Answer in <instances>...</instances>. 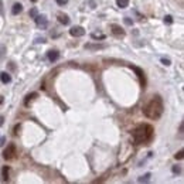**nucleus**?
I'll return each instance as SVG.
<instances>
[{
	"label": "nucleus",
	"instance_id": "412c9836",
	"mask_svg": "<svg viewBox=\"0 0 184 184\" xmlns=\"http://www.w3.org/2000/svg\"><path fill=\"white\" fill-rule=\"evenodd\" d=\"M171 170H173V173H181V167H179V166H173V168H171Z\"/></svg>",
	"mask_w": 184,
	"mask_h": 184
},
{
	"label": "nucleus",
	"instance_id": "2f4dec72",
	"mask_svg": "<svg viewBox=\"0 0 184 184\" xmlns=\"http://www.w3.org/2000/svg\"><path fill=\"white\" fill-rule=\"evenodd\" d=\"M31 1H34V3H36V1H38V0H31Z\"/></svg>",
	"mask_w": 184,
	"mask_h": 184
},
{
	"label": "nucleus",
	"instance_id": "1a4fd4ad",
	"mask_svg": "<svg viewBox=\"0 0 184 184\" xmlns=\"http://www.w3.org/2000/svg\"><path fill=\"white\" fill-rule=\"evenodd\" d=\"M9 174H10V167L9 166H4L1 168V181H7L9 180Z\"/></svg>",
	"mask_w": 184,
	"mask_h": 184
},
{
	"label": "nucleus",
	"instance_id": "c756f323",
	"mask_svg": "<svg viewBox=\"0 0 184 184\" xmlns=\"http://www.w3.org/2000/svg\"><path fill=\"white\" fill-rule=\"evenodd\" d=\"M3 145H4V137H1V139H0V146H3Z\"/></svg>",
	"mask_w": 184,
	"mask_h": 184
},
{
	"label": "nucleus",
	"instance_id": "a211bd4d",
	"mask_svg": "<svg viewBox=\"0 0 184 184\" xmlns=\"http://www.w3.org/2000/svg\"><path fill=\"white\" fill-rule=\"evenodd\" d=\"M164 23H166V24H171V23H173V17H171V16H166V17H164Z\"/></svg>",
	"mask_w": 184,
	"mask_h": 184
},
{
	"label": "nucleus",
	"instance_id": "cd10ccee",
	"mask_svg": "<svg viewBox=\"0 0 184 184\" xmlns=\"http://www.w3.org/2000/svg\"><path fill=\"white\" fill-rule=\"evenodd\" d=\"M180 136H183V122L180 123Z\"/></svg>",
	"mask_w": 184,
	"mask_h": 184
},
{
	"label": "nucleus",
	"instance_id": "4468645a",
	"mask_svg": "<svg viewBox=\"0 0 184 184\" xmlns=\"http://www.w3.org/2000/svg\"><path fill=\"white\" fill-rule=\"evenodd\" d=\"M23 11V6L20 4V3H16V4L13 6V9H11V13L16 16V14H19V13H22Z\"/></svg>",
	"mask_w": 184,
	"mask_h": 184
},
{
	"label": "nucleus",
	"instance_id": "dca6fc26",
	"mask_svg": "<svg viewBox=\"0 0 184 184\" xmlns=\"http://www.w3.org/2000/svg\"><path fill=\"white\" fill-rule=\"evenodd\" d=\"M150 176H152L150 173H146L145 176H142L140 179H139V183H147V181L150 180Z\"/></svg>",
	"mask_w": 184,
	"mask_h": 184
},
{
	"label": "nucleus",
	"instance_id": "4be33fe9",
	"mask_svg": "<svg viewBox=\"0 0 184 184\" xmlns=\"http://www.w3.org/2000/svg\"><path fill=\"white\" fill-rule=\"evenodd\" d=\"M30 16H31L33 19H34V17L37 16V9H36V7H34V9H31V10H30Z\"/></svg>",
	"mask_w": 184,
	"mask_h": 184
},
{
	"label": "nucleus",
	"instance_id": "aec40b11",
	"mask_svg": "<svg viewBox=\"0 0 184 184\" xmlns=\"http://www.w3.org/2000/svg\"><path fill=\"white\" fill-rule=\"evenodd\" d=\"M183 157H184V152H183V150H180V152L176 154V159H177V160H181Z\"/></svg>",
	"mask_w": 184,
	"mask_h": 184
},
{
	"label": "nucleus",
	"instance_id": "7c9ffc66",
	"mask_svg": "<svg viewBox=\"0 0 184 184\" xmlns=\"http://www.w3.org/2000/svg\"><path fill=\"white\" fill-rule=\"evenodd\" d=\"M3 102H4V98H3V96H0V106L3 105Z\"/></svg>",
	"mask_w": 184,
	"mask_h": 184
},
{
	"label": "nucleus",
	"instance_id": "2eb2a0df",
	"mask_svg": "<svg viewBox=\"0 0 184 184\" xmlns=\"http://www.w3.org/2000/svg\"><path fill=\"white\" fill-rule=\"evenodd\" d=\"M116 4L120 9H125V7H128V4H129V0H116Z\"/></svg>",
	"mask_w": 184,
	"mask_h": 184
},
{
	"label": "nucleus",
	"instance_id": "f03ea898",
	"mask_svg": "<svg viewBox=\"0 0 184 184\" xmlns=\"http://www.w3.org/2000/svg\"><path fill=\"white\" fill-rule=\"evenodd\" d=\"M163 109H164L163 108V99L159 96V95H156V96H153L152 99L149 101V103L143 108V114H145V116L149 118V119L157 120L163 115Z\"/></svg>",
	"mask_w": 184,
	"mask_h": 184
},
{
	"label": "nucleus",
	"instance_id": "20e7f679",
	"mask_svg": "<svg viewBox=\"0 0 184 184\" xmlns=\"http://www.w3.org/2000/svg\"><path fill=\"white\" fill-rule=\"evenodd\" d=\"M34 20H36V24H37L40 28H47L48 26V22H47V17L43 16V14H40V16H36L34 17Z\"/></svg>",
	"mask_w": 184,
	"mask_h": 184
},
{
	"label": "nucleus",
	"instance_id": "f3484780",
	"mask_svg": "<svg viewBox=\"0 0 184 184\" xmlns=\"http://www.w3.org/2000/svg\"><path fill=\"white\" fill-rule=\"evenodd\" d=\"M91 37L93 38V40H105L106 36H105V34H95V33H93V34H91Z\"/></svg>",
	"mask_w": 184,
	"mask_h": 184
},
{
	"label": "nucleus",
	"instance_id": "7ed1b4c3",
	"mask_svg": "<svg viewBox=\"0 0 184 184\" xmlns=\"http://www.w3.org/2000/svg\"><path fill=\"white\" fill-rule=\"evenodd\" d=\"M17 154V150H16V145H9V146L4 149V152H3V157H4L6 160H13Z\"/></svg>",
	"mask_w": 184,
	"mask_h": 184
},
{
	"label": "nucleus",
	"instance_id": "6e6552de",
	"mask_svg": "<svg viewBox=\"0 0 184 184\" xmlns=\"http://www.w3.org/2000/svg\"><path fill=\"white\" fill-rule=\"evenodd\" d=\"M47 58H48L51 62H55V61L60 58V53H58L57 50H50L48 53H47Z\"/></svg>",
	"mask_w": 184,
	"mask_h": 184
},
{
	"label": "nucleus",
	"instance_id": "0eeeda50",
	"mask_svg": "<svg viewBox=\"0 0 184 184\" xmlns=\"http://www.w3.org/2000/svg\"><path fill=\"white\" fill-rule=\"evenodd\" d=\"M111 28H112V34L114 36H116V37H125V30L120 27L119 24H112Z\"/></svg>",
	"mask_w": 184,
	"mask_h": 184
},
{
	"label": "nucleus",
	"instance_id": "b1692460",
	"mask_svg": "<svg viewBox=\"0 0 184 184\" xmlns=\"http://www.w3.org/2000/svg\"><path fill=\"white\" fill-rule=\"evenodd\" d=\"M162 64L167 67V65H170V60H167V58H162Z\"/></svg>",
	"mask_w": 184,
	"mask_h": 184
},
{
	"label": "nucleus",
	"instance_id": "f257e3e1",
	"mask_svg": "<svg viewBox=\"0 0 184 184\" xmlns=\"http://www.w3.org/2000/svg\"><path fill=\"white\" fill-rule=\"evenodd\" d=\"M153 135H154V130H153V126L149 123H142L139 125L135 130H133V142L136 145H147L150 143L153 139Z\"/></svg>",
	"mask_w": 184,
	"mask_h": 184
},
{
	"label": "nucleus",
	"instance_id": "f8f14e48",
	"mask_svg": "<svg viewBox=\"0 0 184 184\" xmlns=\"http://www.w3.org/2000/svg\"><path fill=\"white\" fill-rule=\"evenodd\" d=\"M0 81L3 82V84H9L11 81V76L9 72H1L0 74Z\"/></svg>",
	"mask_w": 184,
	"mask_h": 184
},
{
	"label": "nucleus",
	"instance_id": "a878e982",
	"mask_svg": "<svg viewBox=\"0 0 184 184\" xmlns=\"http://www.w3.org/2000/svg\"><path fill=\"white\" fill-rule=\"evenodd\" d=\"M36 43H45V38L41 37V38H36Z\"/></svg>",
	"mask_w": 184,
	"mask_h": 184
},
{
	"label": "nucleus",
	"instance_id": "39448f33",
	"mask_svg": "<svg viewBox=\"0 0 184 184\" xmlns=\"http://www.w3.org/2000/svg\"><path fill=\"white\" fill-rule=\"evenodd\" d=\"M70 34L72 37H82L85 34V28L81 27V26H75V27H72L70 30Z\"/></svg>",
	"mask_w": 184,
	"mask_h": 184
},
{
	"label": "nucleus",
	"instance_id": "5701e85b",
	"mask_svg": "<svg viewBox=\"0 0 184 184\" xmlns=\"http://www.w3.org/2000/svg\"><path fill=\"white\" fill-rule=\"evenodd\" d=\"M4 47H3V45H0V60H1V58H3V55H4Z\"/></svg>",
	"mask_w": 184,
	"mask_h": 184
},
{
	"label": "nucleus",
	"instance_id": "6ab92c4d",
	"mask_svg": "<svg viewBox=\"0 0 184 184\" xmlns=\"http://www.w3.org/2000/svg\"><path fill=\"white\" fill-rule=\"evenodd\" d=\"M20 129H22V126H20V125H16V126H14V132H13V135L17 136L19 135V132H20Z\"/></svg>",
	"mask_w": 184,
	"mask_h": 184
},
{
	"label": "nucleus",
	"instance_id": "c85d7f7f",
	"mask_svg": "<svg viewBox=\"0 0 184 184\" xmlns=\"http://www.w3.org/2000/svg\"><path fill=\"white\" fill-rule=\"evenodd\" d=\"M3 123H4V118H3V116H0V126H1Z\"/></svg>",
	"mask_w": 184,
	"mask_h": 184
},
{
	"label": "nucleus",
	"instance_id": "ddd939ff",
	"mask_svg": "<svg viewBox=\"0 0 184 184\" xmlns=\"http://www.w3.org/2000/svg\"><path fill=\"white\" fill-rule=\"evenodd\" d=\"M38 96L37 92H31V93H28L27 96H26V99H24V105L26 106H28V103H30V101H33V99H36V98Z\"/></svg>",
	"mask_w": 184,
	"mask_h": 184
},
{
	"label": "nucleus",
	"instance_id": "9d476101",
	"mask_svg": "<svg viewBox=\"0 0 184 184\" xmlns=\"http://www.w3.org/2000/svg\"><path fill=\"white\" fill-rule=\"evenodd\" d=\"M85 48L87 50H103L106 48L105 44H85Z\"/></svg>",
	"mask_w": 184,
	"mask_h": 184
},
{
	"label": "nucleus",
	"instance_id": "bb28decb",
	"mask_svg": "<svg viewBox=\"0 0 184 184\" xmlns=\"http://www.w3.org/2000/svg\"><path fill=\"white\" fill-rule=\"evenodd\" d=\"M67 1H68V0H57V3H58L60 6H64Z\"/></svg>",
	"mask_w": 184,
	"mask_h": 184
},
{
	"label": "nucleus",
	"instance_id": "9b49d317",
	"mask_svg": "<svg viewBox=\"0 0 184 184\" xmlns=\"http://www.w3.org/2000/svg\"><path fill=\"white\" fill-rule=\"evenodd\" d=\"M58 22H60L61 24H64V26H68V24H70V17L67 16V14L60 13V14H58Z\"/></svg>",
	"mask_w": 184,
	"mask_h": 184
},
{
	"label": "nucleus",
	"instance_id": "393cba45",
	"mask_svg": "<svg viewBox=\"0 0 184 184\" xmlns=\"http://www.w3.org/2000/svg\"><path fill=\"white\" fill-rule=\"evenodd\" d=\"M125 23H126V24H128V26H132V24H133V22H132V20H130L129 17H125Z\"/></svg>",
	"mask_w": 184,
	"mask_h": 184
},
{
	"label": "nucleus",
	"instance_id": "423d86ee",
	"mask_svg": "<svg viewBox=\"0 0 184 184\" xmlns=\"http://www.w3.org/2000/svg\"><path fill=\"white\" fill-rule=\"evenodd\" d=\"M132 70L135 71L136 74H137V76H139V79H140V84L142 87L145 88V85H146V79H145V74H143V70H140L139 67H135V65H129Z\"/></svg>",
	"mask_w": 184,
	"mask_h": 184
}]
</instances>
